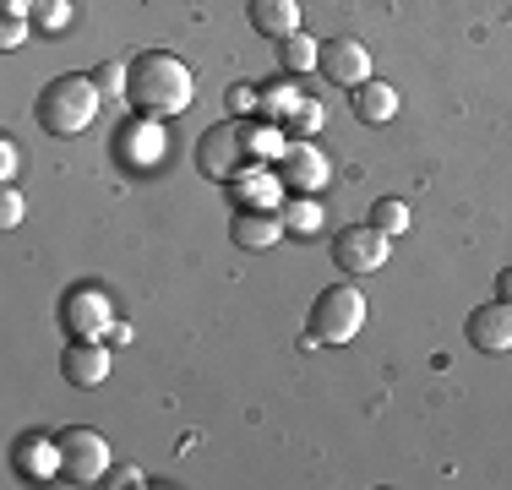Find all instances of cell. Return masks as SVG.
I'll list each match as a JSON object with an SVG mask.
<instances>
[{"mask_svg": "<svg viewBox=\"0 0 512 490\" xmlns=\"http://www.w3.org/2000/svg\"><path fill=\"white\" fill-rule=\"evenodd\" d=\"M126 98L142 109V115L164 120V115H180L191 104V66L169 49H142L131 60V88Z\"/></svg>", "mask_w": 512, "mask_h": 490, "instance_id": "cell-1", "label": "cell"}, {"mask_svg": "<svg viewBox=\"0 0 512 490\" xmlns=\"http://www.w3.org/2000/svg\"><path fill=\"white\" fill-rule=\"evenodd\" d=\"M99 82L93 77H55L50 88L39 93V126L50 137H77V131L93 126L99 115Z\"/></svg>", "mask_w": 512, "mask_h": 490, "instance_id": "cell-2", "label": "cell"}, {"mask_svg": "<svg viewBox=\"0 0 512 490\" xmlns=\"http://www.w3.org/2000/svg\"><path fill=\"white\" fill-rule=\"evenodd\" d=\"M262 147H273V137H256V126L224 120V126H213L197 142V169L213 180H240V175H251V158L262 153Z\"/></svg>", "mask_w": 512, "mask_h": 490, "instance_id": "cell-3", "label": "cell"}, {"mask_svg": "<svg viewBox=\"0 0 512 490\" xmlns=\"http://www.w3.org/2000/svg\"><path fill=\"white\" fill-rule=\"evenodd\" d=\"M365 327V294L355 284H333L311 305V343H349Z\"/></svg>", "mask_w": 512, "mask_h": 490, "instance_id": "cell-4", "label": "cell"}, {"mask_svg": "<svg viewBox=\"0 0 512 490\" xmlns=\"http://www.w3.org/2000/svg\"><path fill=\"white\" fill-rule=\"evenodd\" d=\"M104 469H109V441L99 431L77 425V431L55 436V474L66 485H93V480H104Z\"/></svg>", "mask_w": 512, "mask_h": 490, "instance_id": "cell-5", "label": "cell"}, {"mask_svg": "<svg viewBox=\"0 0 512 490\" xmlns=\"http://www.w3.org/2000/svg\"><path fill=\"white\" fill-rule=\"evenodd\" d=\"M60 322H66L71 338H109L115 305H109L104 289H71L66 300H60Z\"/></svg>", "mask_w": 512, "mask_h": 490, "instance_id": "cell-6", "label": "cell"}, {"mask_svg": "<svg viewBox=\"0 0 512 490\" xmlns=\"http://www.w3.org/2000/svg\"><path fill=\"white\" fill-rule=\"evenodd\" d=\"M316 71L333 88H360V82H371V49L360 39H327L322 55H316Z\"/></svg>", "mask_w": 512, "mask_h": 490, "instance_id": "cell-7", "label": "cell"}, {"mask_svg": "<svg viewBox=\"0 0 512 490\" xmlns=\"http://www.w3.org/2000/svg\"><path fill=\"white\" fill-rule=\"evenodd\" d=\"M387 240H393V235H382L376 224H355V229H344V235L333 240V256H338L344 273H382Z\"/></svg>", "mask_w": 512, "mask_h": 490, "instance_id": "cell-8", "label": "cell"}, {"mask_svg": "<svg viewBox=\"0 0 512 490\" xmlns=\"http://www.w3.org/2000/svg\"><path fill=\"white\" fill-rule=\"evenodd\" d=\"M60 376L71 387H99L109 376V343L104 338H71V349L60 354Z\"/></svg>", "mask_w": 512, "mask_h": 490, "instance_id": "cell-9", "label": "cell"}, {"mask_svg": "<svg viewBox=\"0 0 512 490\" xmlns=\"http://www.w3.org/2000/svg\"><path fill=\"white\" fill-rule=\"evenodd\" d=\"M469 343L480 354H512V305L496 300V305H480V311H469Z\"/></svg>", "mask_w": 512, "mask_h": 490, "instance_id": "cell-10", "label": "cell"}, {"mask_svg": "<svg viewBox=\"0 0 512 490\" xmlns=\"http://www.w3.org/2000/svg\"><path fill=\"white\" fill-rule=\"evenodd\" d=\"M284 218L273 213V207H240L235 218H229V240L240 245V251H267V245L284 240Z\"/></svg>", "mask_w": 512, "mask_h": 490, "instance_id": "cell-11", "label": "cell"}, {"mask_svg": "<svg viewBox=\"0 0 512 490\" xmlns=\"http://www.w3.org/2000/svg\"><path fill=\"white\" fill-rule=\"evenodd\" d=\"M278 175H284L295 191H322L327 186V158L316 153L311 142H289L284 158H278Z\"/></svg>", "mask_w": 512, "mask_h": 490, "instance_id": "cell-12", "label": "cell"}, {"mask_svg": "<svg viewBox=\"0 0 512 490\" xmlns=\"http://www.w3.org/2000/svg\"><path fill=\"white\" fill-rule=\"evenodd\" d=\"M251 28L267 33V39L300 33V0H251Z\"/></svg>", "mask_w": 512, "mask_h": 490, "instance_id": "cell-13", "label": "cell"}, {"mask_svg": "<svg viewBox=\"0 0 512 490\" xmlns=\"http://www.w3.org/2000/svg\"><path fill=\"white\" fill-rule=\"evenodd\" d=\"M355 115L365 120V126H382V120L398 115V88H387V82H360L355 88Z\"/></svg>", "mask_w": 512, "mask_h": 490, "instance_id": "cell-14", "label": "cell"}, {"mask_svg": "<svg viewBox=\"0 0 512 490\" xmlns=\"http://www.w3.org/2000/svg\"><path fill=\"white\" fill-rule=\"evenodd\" d=\"M316 55H322V44L306 39V33H289V39H278V60H284V71H311Z\"/></svg>", "mask_w": 512, "mask_h": 490, "instance_id": "cell-15", "label": "cell"}, {"mask_svg": "<svg viewBox=\"0 0 512 490\" xmlns=\"http://www.w3.org/2000/svg\"><path fill=\"white\" fill-rule=\"evenodd\" d=\"M371 224L382 229V235H404L409 229V202L404 196H382V202L371 207Z\"/></svg>", "mask_w": 512, "mask_h": 490, "instance_id": "cell-16", "label": "cell"}, {"mask_svg": "<svg viewBox=\"0 0 512 490\" xmlns=\"http://www.w3.org/2000/svg\"><path fill=\"white\" fill-rule=\"evenodd\" d=\"M93 82H99V93H109V98H126V88H131V66H120V60H104V66L93 71Z\"/></svg>", "mask_w": 512, "mask_h": 490, "instance_id": "cell-17", "label": "cell"}, {"mask_svg": "<svg viewBox=\"0 0 512 490\" xmlns=\"http://www.w3.org/2000/svg\"><path fill=\"white\" fill-rule=\"evenodd\" d=\"M33 28H44V33H55V28H66V0H33Z\"/></svg>", "mask_w": 512, "mask_h": 490, "instance_id": "cell-18", "label": "cell"}, {"mask_svg": "<svg viewBox=\"0 0 512 490\" xmlns=\"http://www.w3.org/2000/svg\"><path fill=\"white\" fill-rule=\"evenodd\" d=\"M240 202H251V207H273V202H278V180H273V175L246 180V186H240Z\"/></svg>", "mask_w": 512, "mask_h": 490, "instance_id": "cell-19", "label": "cell"}, {"mask_svg": "<svg viewBox=\"0 0 512 490\" xmlns=\"http://www.w3.org/2000/svg\"><path fill=\"white\" fill-rule=\"evenodd\" d=\"M316 120H322V109H316L311 98H295V109H289V115H284V126L306 137V131H316Z\"/></svg>", "mask_w": 512, "mask_h": 490, "instance_id": "cell-20", "label": "cell"}, {"mask_svg": "<svg viewBox=\"0 0 512 490\" xmlns=\"http://www.w3.org/2000/svg\"><path fill=\"white\" fill-rule=\"evenodd\" d=\"M28 22L33 17H22V11H6V22H0V49H17L28 39Z\"/></svg>", "mask_w": 512, "mask_h": 490, "instance_id": "cell-21", "label": "cell"}, {"mask_svg": "<svg viewBox=\"0 0 512 490\" xmlns=\"http://www.w3.org/2000/svg\"><path fill=\"white\" fill-rule=\"evenodd\" d=\"M284 224H295L300 235H316V224H322V207H316V202H295V207H289Z\"/></svg>", "mask_w": 512, "mask_h": 490, "instance_id": "cell-22", "label": "cell"}, {"mask_svg": "<svg viewBox=\"0 0 512 490\" xmlns=\"http://www.w3.org/2000/svg\"><path fill=\"white\" fill-rule=\"evenodd\" d=\"M22 224V196L6 186V196H0V229H17Z\"/></svg>", "mask_w": 512, "mask_h": 490, "instance_id": "cell-23", "label": "cell"}, {"mask_svg": "<svg viewBox=\"0 0 512 490\" xmlns=\"http://www.w3.org/2000/svg\"><path fill=\"white\" fill-rule=\"evenodd\" d=\"M256 104H262V93H256L251 82H240V88L229 93V109H256Z\"/></svg>", "mask_w": 512, "mask_h": 490, "instance_id": "cell-24", "label": "cell"}, {"mask_svg": "<svg viewBox=\"0 0 512 490\" xmlns=\"http://www.w3.org/2000/svg\"><path fill=\"white\" fill-rule=\"evenodd\" d=\"M0 175H17V142H0Z\"/></svg>", "mask_w": 512, "mask_h": 490, "instance_id": "cell-25", "label": "cell"}, {"mask_svg": "<svg viewBox=\"0 0 512 490\" xmlns=\"http://www.w3.org/2000/svg\"><path fill=\"white\" fill-rule=\"evenodd\" d=\"M496 294H502V300L512 305V267H502V278H496Z\"/></svg>", "mask_w": 512, "mask_h": 490, "instance_id": "cell-26", "label": "cell"}, {"mask_svg": "<svg viewBox=\"0 0 512 490\" xmlns=\"http://www.w3.org/2000/svg\"><path fill=\"white\" fill-rule=\"evenodd\" d=\"M109 485H142V474H137V469H131V463H126V469H120V474H115V480H109Z\"/></svg>", "mask_w": 512, "mask_h": 490, "instance_id": "cell-27", "label": "cell"}]
</instances>
